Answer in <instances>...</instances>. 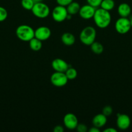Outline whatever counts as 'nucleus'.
<instances>
[{"label":"nucleus","mask_w":132,"mask_h":132,"mask_svg":"<svg viewBox=\"0 0 132 132\" xmlns=\"http://www.w3.org/2000/svg\"><path fill=\"white\" fill-rule=\"evenodd\" d=\"M95 10L96 8L87 4V5H85L80 7L78 14L82 19H90L93 18Z\"/></svg>","instance_id":"11"},{"label":"nucleus","mask_w":132,"mask_h":132,"mask_svg":"<svg viewBox=\"0 0 132 132\" xmlns=\"http://www.w3.org/2000/svg\"><path fill=\"white\" fill-rule=\"evenodd\" d=\"M68 12L66 7L58 5L55 6L52 11V18L55 21L60 23L67 19Z\"/></svg>","instance_id":"7"},{"label":"nucleus","mask_w":132,"mask_h":132,"mask_svg":"<svg viewBox=\"0 0 132 132\" xmlns=\"http://www.w3.org/2000/svg\"><path fill=\"white\" fill-rule=\"evenodd\" d=\"M87 4L94 8H97L100 6L101 2L102 0H86Z\"/></svg>","instance_id":"24"},{"label":"nucleus","mask_w":132,"mask_h":132,"mask_svg":"<svg viewBox=\"0 0 132 132\" xmlns=\"http://www.w3.org/2000/svg\"><path fill=\"white\" fill-rule=\"evenodd\" d=\"M93 18L96 25L100 28H106L109 25L111 21V16L109 11L102 8L96 9Z\"/></svg>","instance_id":"1"},{"label":"nucleus","mask_w":132,"mask_h":132,"mask_svg":"<svg viewBox=\"0 0 132 132\" xmlns=\"http://www.w3.org/2000/svg\"><path fill=\"white\" fill-rule=\"evenodd\" d=\"M96 37H97V31L94 27L90 26L83 28L79 36V39L82 43L87 46H90L93 42H94Z\"/></svg>","instance_id":"2"},{"label":"nucleus","mask_w":132,"mask_h":132,"mask_svg":"<svg viewBox=\"0 0 132 132\" xmlns=\"http://www.w3.org/2000/svg\"><path fill=\"white\" fill-rule=\"evenodd\" d=\"M80 7L81 6H80V4L78 3L72 1V3H71L69 5L66 6V9H67V11L68 14L72 15H75V14H78L79 12Z\"/></svg>","instance_id":"16"},{"label":"nucleus","mask_w":132,"mask_h":132,"mask_svg":"<svg viewBox=\"0 0 132 132\" xmlns=\"http://www.w3.org/2000/svg\"><path fill=\"white\" fill-rule=\"evenodd\" d=\"M130 117L126 114H117L116 118V126L120 130H126L130 126Z\"/></svg>","instance_id":"10"},{"label":"nucleus","mask_w":132,"mask_h":132,"mask_svg":"<svg viewBox=\"0 0 132 132\" xmlns=\"http://www.w3.org/2000/svg\"><path fill=\"white\" fill-rule=\"evenodd\" d=\"M51 65L55 72H64L65 73V72L69 68L68 63L65 61H64L62 59H60V58L54 59L52 61Z\"/></svg>","instance_id":"12"},{"label":"nucleus","mask_w":132,"mask_h":132,"mask_svg":"<svg viewBox=\"0 0 132 132\" xmlns=\"http://www.w3.org/2000/svg\"><path fill=\"white\" fill-rule=\"evenodd\" d=\"M34 1H35V3H36V2H42L43 0H34Z\"/></svg>","instance_id":"30"},{"label":"nucleus","mask_w":132,"mask_h":132,"mask_svg":"<svg viewBox=\"0 0 132 132\" xmlns=\"http://www.w3.org/2000/svg\"><path fill=\"white\" fill-rule=\"evenodd\" d=\"M66 75V77H67L68 80H73L77 77V71L75 68H72V67H69L67 70L65 72Z\"/></svg>","instance_id":"20"},{"label":"nucleus","mask_w":132,"mask_h":132,"mask_svg":"<svg viewBox=\"0 0 132 132\" xmlns=\"http://www.w3.org/2000/svg\"><path fill=\"white\" fill-rule=\"evenodd\" d=\"M8 16V12L6 9L3 6H0V22L6 20Z\"/></svg>","instance_id":"22"},{"label":"nucleus","mask_w":132,"mask_h":132,"mask_svg":"<svg viewBox=\"0 0 132 132\" xmlns=\"http://www.w3.org/2000/svg\"><path fill=\"white\" fill-rule=\"evenodd\" d=\"M118 14L120 17L122 18H128L131 12V9L128 3H122L120 4L118 6Z\"/></svg>","instance_id":"14"},{"label":"nucleus","mask_w":132,"mask_h":132,"mask_svg":"<svg viewBox=\"0 0 132 132\" xmlns=\"http://www.w3.org/2000/svg\"><path fill=\"white\" fill-rule=\"evenodd\" d=\"M75 37L70 32H65L62 35L61 41L65 46H72L75 43Z\"/></svg>","instance_id":"15"},{"label":"nucleus","mask_w":132,"mask_h":132,"mask_svg":"<svg viewBox=\"0 0 132 132\" xmlns=\"http://www.w3.org/2000/svg\"><path fill=\"white\" fill-rule=\"evenodd\" d=\"M56 3H58V5L66 7L67 5H69L71 3H72L73 0H56Z\"/></svg>","instance_id":"25"},{"label":"nucleus","mask_w":132,"mask_h":132,"mask_svg":"<svg viewBox=\"0 0 132 132\" xmlns=\"http://www.w3.org/2000/svg\"><path fill=\"white\" fill-rule=\"evenodd\" d=\"M112 113L113 108L111 106H106L104 107V108L102 109V113H103L104 116H106V117H108V116H111Z\"/></svg>","instance_id":"23"},{"label":"nucleus","mask_w":132,"mask_h":132,"mask_svg":"<svg viewBox=\"0 0 132 132\" xmlns=\"http://www.w3.org/2000/svg\"><path fill=\"white\" fill-rule=\"evenodd\" d=\"M51 36V31L47 27L41 26L34 30V37L41 41H46Z\"/></svg>","instance_id":"9"},{"label":"nucleus","mask_w":132,"mask_h":132,"mask_svg":"<svg viewBox=\"0 0 132 132\" xmlns=\"http://www.w3.org/2000/svg\"><path fill=\"white\" fill-rule=\"evenodd\" d=\"M117 130L113 128H107L104 130V132H116Z\"/></svg>","instance_id":"29"},{"label":"nucleus","mask_w":132,"mask_h":132,"mask_svg":"<svg viewBox=\"0 0 132 132\" xmlns=\"http://www.w3.org/2000/svg\"><path fill=\"white\" fill-rule=\"evenodd\" d=\"M76 130L78 132H86L88 131L87 126L84 124H78L76 126Z\"/></svg>","instance_id":"26"},{"label":"nucleus","mask_w":132,"mask_h":132,"mask_svg":"<svg viewBox=\"0 0 132 132\" xmlns=\"http://www.w3.org/2000/svg\"><path fill=\"white\" fill-rule=\"evenodd\" d=\"M131 45H132V43H131Z\"/></svg>","instance_id":"32"},{"label":"nucleus","mask_w":132,"mask_h":132,"mask_svg":"<svg viewBox=\"0 0 132 132\" xmlns=\"http://www.w3.org/2000/svg\"><path fill=\"white\" fill-rule=\"evenodd\" d=\"M31 11L34 16L40 19L46 18L50 14V9L48 5L42 2L35 3Z\"/></svg>","instance_id":"4"},{"label":"nucleus","mask_w":132,"mask_h":132,"mask_svg":"<svg viewBox=\"0 0 132 132\" xmlns=\"http://www.w3.org/2000/svg\"><path fill=\"white\" fill-rule=\"evenodd\" d=\"M115 1L113 0H102L100 4V8L104 10L110 11L115 7Z\"/></svg>","instance_id":"19"},{"label":"nucleus","mask_w":132,"mask_h":132,"mask_svg":"<svg viewBox=\"0 0 132 132\" xmlns=\"http://www.w3.org/2000/svg\"><path fill=\"white\" fill-rule=\"evenodd\" d=\"M63 125L66 128L69 130H75L76 126L78 125V120L75 114L71 113H68L65 115L63 119Z\"/></svg>","instance_id":"8"},{"label":"nucleus","mask_w":132,"mask_h":132,"mask_svg":"<svg viewBox=\"0 0 132 132\" xmlns=\"http://www.w3.org/2000/svg\"><path fill=\"white\" fill-rule=\"evenodd\" d=\"M106 122H107V117L102 113L96 115L92 119V124L93 126H95L99 129L104 127L106 125Z\"/></svg>","instance_id":"13"},{"label":"nucleus","mask_w":132,"mask_h":132,"mask_svg":"<svg viewBox=\"0 0 132 132\" xmlns=\"http://www.w3.org/2000/svg\"><path fill=\"white\" fill-rule=\"evenodd\" d=\"M50 82L56 87H62L67 85L68 79L64 72H55L50 76Z\"/></svg>","instance_id":"6"},{"label":"nucleus","mask_w":132,"mask_h":132,"mask_svg":"<svg viewBox=\"0 0 132 132\" xmlns=\"http://www.w3.org/2000/svg\"><path fill=\"white\" fill-rule=\"evenodd\" d=\"M16 34L21 41L29 42L34 37V30L29 25L21 24L16 30Z\"/></svg>","instance_id":"3"},{"label":"nucleus","mask_w":132,"mask_h":132,"mask_svg":"<svg viewBox=\"0 0 132 132\" xmlns=\"http://www.w3.org/2000/svg\"><path fill=\"white\" fill-rule=\"evenodd\" d=\"M131 28L130 21L128 18L120 17L115 22V28L120 34H125L128 33L130 30Z\"/></svg>","instance_id":"5"},{"label":"nucleus","mask_w":132,"mask_h":132,"mask_svg":"<svg viewBox=\"0 0 132 132\" xmlns=\"http://www.w3.org/2000/svg\"><path fill=\"white\" fill-rule=\"evenodd\" d=\"M29 46L32 50L38 52L42 48V41L34 37L29 41Z\"/></svg>","instance_id":"17"},{"label":"nucleus","mask_w":132,"mask_h":132,"mask_svg":"<svg viewBox=\"0 0 132 132\" xmlns=\"http://www.w3.org/2000/svg\"><path fill=\"white\" fill-rule=\"evenodd\" d=\"M129 21H130V24H131V27L132 28V17L129 19Z\"/></svg>","instance_id":"31"},{"label":"nucleus","mask_w":132,"mask_h":132,"mask_svg":"<svg viewBox=\"0 0 132 132\" xmlns=\"http://www.w3.org/2000/svg\"><path fill=\"white\" fill-rule=\"evenodd\" d=\"M64 129H63V126L61 125H57L53 129V131L54 132H63Z\"/></svg>","instance_id":"27"},{"label":"nucleus","mask_w":132,"mask_h":132,"mask_svg":"<svg viewBox=\"0 0 132 132\" xmlns=\"http://www.w3.org/2000/svg\"><path fill=\"white\" fill-rule=\"evenodd\" d=\"M88 131L89 132H100V129L98 128L95 127V126H93V127L91 128L90 129H89V130H88Z\"/></svg>","instance_id":"28"},{"label":"nucleus","mask_w":132,"mask_h":132,"mask_svg":"<svg viewBox=\"0 0 132 132\" xmlns=\"http://www.w3.org/2000/svg\"><path fill=\"white\" fill-rule=\"evenodd\" d=\"M22 7L27 10H31L35 4L34 0H21V1Z\"/></svg>","instance_id":"21"},{"label":"nucleus","mask_w":132,"mask_h":132,"mask_svg":"<svg viewBox=\"0 0 132 132\" xmlns=\"http://www.w3.org/2000/svg\"><path fill=\"white\" fill-rule=\"evenodd\" d=\"M91 50L94 54H100L104 51V46L100 43L99 42H93L90 45Z\"/></svg>","instance_id":"18"}]
</instances>
